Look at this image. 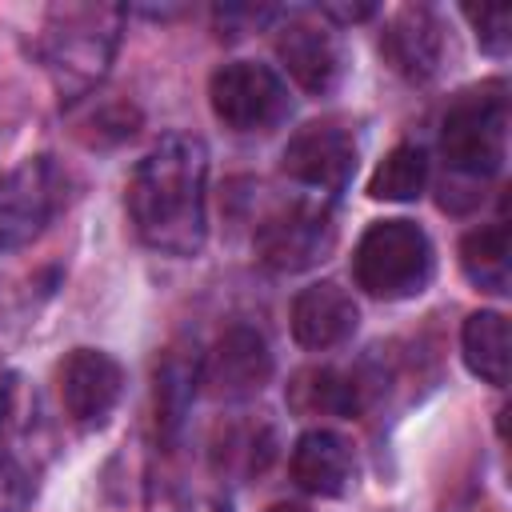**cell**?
I'll return each mask as SVG.
<instances>
[{
	"instance_id": "21",
	"label": "cell",
	"mask_w": 512,
	"mask_h": 512,
	"mask_svg": "<svg viewBox=\"0 0 512 512\" xmlns=\"http://www.w3.org/2000/svg\"><path fill=\"white\" fill-rule=\"evenodd\" d=\"M84 128H92L84 136L88 144H116V140H128L136 132V112L120 100H100L96 108L76 116V132H84Z\"/></svg>"
},
{
	"instance_id": "1",
	"label": "cell",
	"mask_w": 512,
	"mask_h": 512,
	"mask_svg": "<svg viewBox=\"0 0 512 512\" xmlns=\"http://www.w3.org/2000/svg\"><path fill=\"white\" fill-rule=\"evenodd\" d=\"M208 148L200 136H164L128 180V216L136 236L164 256H196L204 248L208 212Z\"/></svg>"
},
{
	"instance_id": "12",
	"label": "cell",
	"mask_w": 512,
	"mask_h": 512,
	"mask_svg": "<svg viewBox=\"0 0 512 512\" xmlns=\"http://www.w3.org/2000/svg\"><path fill=\"white\" fill-rule=\"evenodd\" d=\"M356 324H360V308H356L352 292L340 288L336 280L308 284L292 300V336L300 348H312V352L340 348L352 340Z\"/></svg>"
},
{
	"instance_id": "16",
	"label": "cell",
	"mask_w": 512,
	"mask_h": 512,
	"mask_svg": "<svg viewBox=\"0 0 512 512\" xmlns=\"http://www.w3.org/2000/svg\"><path fill=\"white\" fill-rule=\"evenodd\" d=\"M296 416H352L360 412V384L340 368H304L288 380L284 392Z\"/></svg>"
},
{
	"instance_id": "26",
	"label": "cell",
	"mask_w": 512,
	"mask_h": 512,
	"mask_svg": "<svg viewBox=\"0 0 512 512\" xmlns=\"http://www.w3.org/2000/svg\"><path fill=\"white\" fill-rule=\"evenodd\" d=\"M268 512H304V508H292V504H276V508H268Z\"/></svg>"
},
{
	"instance_id": "7",
	"label": "cell",
	"mask_w": 512,
	"mask_h": 512,
	"mask_svg": "<svg viewBox=\"0 0 512 512\" xmlns=\"http://www.w3.org/2000/svg\"><path fill=\"white\" fill-rule=\"evenodd\" d=\"M64 204V180L52 156L20 160L0 176V248L32 244Z\"/></svg>"
},
{
	"instance_id": "13",
	"label": "cell",
	"mask_w": 512,
	"mask_h": 512,
	"mask_svg": "<svg viewBox=\"0 0 512 512\" xmlns=\"http://www.w3.org/2000/svg\"><path fill=\"white\" fill-rule=\"evenodd\" d=\"M380 52L404 80H428L440 68V56H444V28H440L436 12L424 8V4L400 8L384 24Z\"/></svg>"
},
{
	"instance_id": "4",
	"label": "cell",
	"mask_w": 512,
	"mask_h": 512,
	"mask_svg": "<svg viewBox=\"0 0 512 512\" xmlns=\"http://www.w3.org/2000/svg\"><path fill=\"white\" fill-rule=\"evenodd\" d=\"M432 240L412 220H376L364 228L352 276L376 300H408L420 296L432 280Z\"/></svg>"
},
{
	"instance_id": "24",
	"label": "cell",
	"mask_w": 512,
	"mask_h": 512,
	"mask_svg": "<svg viewBox=\"0 0 512 512\" xmlns=\"http://www.w3.org/2000/svg\"><path fill=\"white\" fill-rule=\"evenodd\" d=\"M12 424H16V376H4L0 380V456L12 436Z\"/></svg>"
},
{
	"instance_id": "3",
	"label": "cell",
	"mask_w": 512,
	"mask_h": 512,
	"mask_svg": "<svg viewBox=\"0 0 512 512\" xmlns=\"http://www.w3.org/2000/svg\"><path fill=\"white\" fill-rule=\"evenodd\" d=\"M508 148V88L504 80H488L480 88L460 92L440 124V152L456 180L484 184L500 172Z\"/></svg>"
},
{
	"instance_id": "20",
	"label": "cell",
	"mask_w": 512,
	"mask_h": 512,
	"mask_svg": "<svg viewBox=\"0 0 512 512\" xmlns=\"http://www.w3.org/2000/svg\"><path fill=\"white\" fill-rule=\"evenodd\" d=\"M428 184V156L416 144H396L372 172L368 196L372 200H416Z\"/></svg>"
},
{
	"instance_id": "19",
	"label": "cell",
	"mask_w": 512,
	"mask_h": 512,
	"mask_svg": "<svg viewBox=\"0 0 512 512\" xmlns=\"http://www.w3.org/2000/svg\"><path fill=\"white\" fill-rule=\"evenodd\" d=\"M460 268L480 292L504 296L508 292V224L496 220V224L472 228L460 240Z\"/></svg>"
},
{
	"instance_id": "6",
	"label": "cell",
	"mask_w": 512,
	"mask_h": 512,
	"mask_svg": "<svg viewBox=\"0 0 512 512\" xmlns=\"http://www.w3.org/2000/svg\"><path fill=\"white\" fill-rule=\"evenodd\" d=\"M336 244V224L328 204L320 200H296L276 208L256 228V256L272 272H304L320 260H328Z\"/></svg>"
},
{
	"instance_id": "2",
	"label": "cell",
	"mask_w": 512,
	"mask_h": 512,
	"mask_svg": "<svg viewBox=\"0 0 512 512\" xmlns=\"http://www.w3.org/2000/svg\"><path fill=\"white\" fill-rule=\"evenodd\" d=\"M120 24H124V8L116 4L48 8L44 32L36 36V56L64 100L92 96V88L104 80L120 44Z\"/></svg>"
},
{
	"instance_id": "23",
	"label": "cell",
	"mask_w": 512,
	"mask_h": 512,
	"mask_svg": "<svg viewBox=\"0 0 512 512\" xmlns=\"http://www.w3.org/2000/svg\"><path fill=\"white\" fill-rule=\"evenodd\" d=\"M32 500V476L12 456H0V512H24Z\"/></svg>"
},
{
	"instance_id": "11",
	"label": "cell",
	"mask_w": 512,
	"mask_h": 512,
	"mask_svg": "<svg viewBox=\"0 0 512 512\" xmlns=\"http://www.w3.org/2000/svg\"><path fill=\"white\" fill-rule=\"evenodd\" d=\"M276 56L284 64V72L312 96H324L336 88L344 64H340V44L336 36L308 20V16H288L276 28Z\"/></svg>"
},
{
	"instance_id": "5",
	"label": "cell",
	"mask_w": 512,
	"mask_h": 512,
	"mask_svg": "<svg viewBox=\"0 0 512 512\" xmlns=\"http://www.w3.org/2000/svg\"><path fill=\"white\" fill-rule=\"evenodd\" d=\"M208 100L216 120L232 132H268L292 108L284 80L256 60H232L216 68L208 80Z\"/></svg>"
},
{
	"instance_id": "9",
	"label": "cell",
	"mask_w": 512,
	"mask_h": 512,
	"mask_svg": "<svg viewBox=\"0 0 512 512\" xmlns=\"http://www.w3.org/2000/svg\"><path fill=\"white\" fill-rule=\"evenodd\" d=\"M272 376V352L248 324H232L200 360V384L212 400H248Z\"/></svg>"
},
{
	"instance_id": "18",
	"label": "cell",
	"mask_w": 512,
	"mask_h": 512,
	"mask_svg": "<svg viewBox=\"0 0 512 512\" xmlns=\"http://www.w3.org/2000/svg\"><path fill=\"white\" fill-rule=\"evenodd\" d=\"M460 352L472 376L492 388L508 380V320L500 312H472L460 328Z\"/></svg>"
},
{
	"instance_id": "25",
	"label": "cell",
	"mask_w": 512,
	"mask_h": 512,
	"mask_svg": "<svg viewBox=\"0 0 512 512\" xmlns=\"http://www.w3.org/2000/svg\"><path fill=\"white\" fill-rule=\"evenodd\" d=\"M180 512H228V500H220V496H196Z\"/></svg>"
},
{
	"instance_id": "17",
	"label": "cell",
	"mask_w": 512,
	"mask_h": 512,
	"mask_svg": "<svg viewBox=\"0 0 512 512\" xmlns=\"http://www.w3.org/2000/svg\"><path fill=\"white\" fill-rule=\"evenodd\" d=\"M200 384V356L196 348L172 344L156 364V424L164 436H176L184 424V412Z\"/></svg>"
},
{
	"instance_id": "8",
	"label": "cell",
	"mask_w": 512,
	"mask_h": 512,
	"mask_svg": "<svg viewBox=\"0 0 512 512\" xmlns=\"http://www.w3.org/2000/svg\"><path fill=\"white\" fill-rule=\"evenodd\" d=\"M280 168L288 180L304 184V188H316V192H340L352 172H356V140L344 124L336 120H316V124H304L284 156H280Z\"/></svg>"
},
{
	"instance_id": "22",
	"label": "cell",
	"mask_w": 512,
	"mask_h": 512,
	"mask_svg": "<svg viewBox=\"0 0 512 512\" xmlns=\"http://www.w3.org/2000/svg\"><path fill=\"white\" fill-rule=\"evenodd\" d=\"M464 16L476 28V44L488 56H504L508 40H512V12L504 4H488V8H464Z\"/></svg>"
},
{
	"instance_id": "10",
	"label": "cell",
	"mask_w": 512,
	"mask_h": 512,
	"mask_svg": "<svg viewBox=\"0 0 512 512\" xmlns=\"http://www.w3.org/2000/svg\"><path fill=\"white\" fill-rule=\"evenodd\" d=\"M124 392V368L100 348H72L60 364V404L80 428H96L112 416Z\"/></svg>"
},
{
	"instance_id": "15",
	"label": "cell",
	"mask_w": 512,
	"mask_h": 512,
	"mask_svg": "<svg viewBox=\"0 0 512 512\" xmlns=\"http://www.w3.org/2000/svg\"><path fill=\"white\" fill-rule=\"evenodd\" d=\"M292 480L312 496H340L352 480V444L328 428L304 432L292 448Z\"/></svg>"
},
{
	"instance_id": "14",
	"label": "cell",
	"mask_w": 512,
	"mask_h": 512,
	"mask_svg": "<svg viewBox=\"0 0 512 512\" xmlns=\"http://www.w3.org/2000/svg\"><path fill=\"white\" fill-rule=\"evenodd\" d=\"M276 456V432L268 420L260 416H236L216 424L212 440H208V460L212 472L224 480H252L260 476Z\"/></svg>"
}]
</instances>
